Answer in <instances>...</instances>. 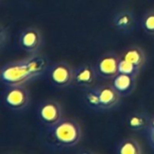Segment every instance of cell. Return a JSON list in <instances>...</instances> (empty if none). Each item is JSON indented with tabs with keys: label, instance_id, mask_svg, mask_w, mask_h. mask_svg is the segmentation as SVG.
I'll use <instances>...</instances> for the list:
<instances>
[{
	"label": "cell",
	"instance_id": "cell-1",
	"mask_svg": "<svg viewBox=\"0 0 154 154\" xmlns=\"http://www.w3.org/2000/svg\"><path fill=\"white\" fill-rule=\"evenodd\" d=\"M48 58L40 53L8 62L1 69L0 78L3 84L9 86H24L28 82L42 76L49 69Z\"/></svg>",
	"mask_w": 154,
	"mask_h": 154
},
{
	"label": "cell",
	"instance_id": "cell-2",
	"mask_svg": "<svg viewBox=\"0 0 154 154\" xmlns=\"http://www.w3.org/2000/svg\"><path fill=\"white\" fill-rule=\"evenodd\" d=\"M80 125L72 118H62L52 126L47 127L45 143L53 150L62 151L76 146L81 140Z\"/></svg>",
	"mask_w": 154,
	"mask_h": 154
},
{
	"label": "cell",
	"instance_id": "cell-3",
	"mask_svg": "<svg viewBox=\"0 0 154 154\" xmlns=\"http://www.w3.org/2000/svg\"><path fill=\"white\" fill-rule=\"evenodd\" d=\"M5 106L13 111L24 110L31 102L30 93L24 86H9L3 94Z\"/></svg>",
	"mask_w": 154,
	"mask_h": 154
},
{
	"label": "cell",
	"instance_id": "cell-4",
	"mask_svg": "<svg viewBox=\"0 0 154 154\" xmlns=\"http://www.w3.org/2000/svg\"><path fill=\"white\" fill-rule=\"evenodd\" d=\"M74 70L75 69H73L68 62L60 61L49 67L48 77L53 86L64 88L73 84Z\"/></svg>",
	"mask_w": 154,
	"mask_h": 154
},
{
	"label": "cell",
	"instance_id": "cell-5",
	"mask_svg": "<svg viewBox=\"0 0 154 154\" xmlns=\"http://www.w3.org/2000/svg\"><path fill=\"white\" fill-rule=\"evenodd\" d=\"M37 115L41 123L46 127L54 125L63 118L61 106L55 100L43 101L38 108Z\"/></svg>",
	"mask_w": 154,
	"mask_h": 154
},
{
	"label": "cell",
	"instance_id": "cell-6",
	"mask_svg": "<svg viewBox=\"0 0 154 154\" xmlns=\"http://www.w3.org/2000/svg\"><path fill=\"white\" fill-rule=\"evenodd\" d=\"M42 34L41 31L35 27H27L23 29L18 37L20 48L29 54L37 53L42 45Z\"/></svg>",
	"mask_w": 154,
	"mask_h": 154
},
{
	"label": "cell",
	"instance_id": "cell-7",
	"mask_svg": "<svg viewBox=\"0 0 154 154\" xmlns=\"http://www.w3.org/2000/svg\"><path fill=\"white\" fill-rule=\"evenodd\" d=\"M121 57L115 52H107L102 55L96 65L98 77L105 79H113L118 73V65Z\"/></svg>",
	"mask_w": 154,
	"mask_h": 154
},
{
	"label": "cell",
	"instance_id": "cell-8",
	"mask_svg": "<svg viewBox=\"0 0 154 154\" xmlns=\"http://www.w3.org/2000/svg\"><path fill=\"white\" fill-rule=\"evenodd\" d=\"M97 73L96 67L90 63H84L78 66L74 70L73 85L81 88H90L95 86Z\"/></svg>",
	"mask_w": 154,
	"mask_h": 154
},
{
	"label": "cell",
	"instance_id": "cell-9",
	"mask_svg": "<svg viewBox=\"0 0 154 154\" xmlns=\"http://www.w3.org/2000/svg\"><path fill=\"white\" fill-rule=\"evenodd\" d=\"M97 88L99 94L102 110H109L118 105L122 96L118 93V91L114 88L112 84L97 86Z\"/></svg>",
	"mask_w": 154,
	"mask_h": 154
},
{
	"label": "cell",
	"instance_id": "cell-10",
	"mask_svg": "<svg viewBox=\"0 0 154 154\" xmlns=\"http://www.w3.org/2000/svg\"><path fill=\"white\" fill-rule=\"evenodd\" d=\"M136 79L137 77L132 75L118 73L112 79V85L122 97H127L134 91L137 86Z\"/></svg>",
	"mask_w": 154,
	"mask_h": 154
},
{
	"label": "cell",
	"instance_id": "cell-11",
	"mask_svg": "<svg viewBox=\"0 0 154 154\" xmlns=\"http://www.w3.org/2000/svg\"><path fill=\"white\" fill-rule=\"evenodd\" d=\"M135 18L134 14L128 10L118 12L113 18V24L116 30L121 32H130L134 28Z\"/></svg>",
	"mask_w": 154,
	"mask_h": 154
},
{
	"label": "cell",
	"instance_id": "cell-12",
	"mask_svg": "<svg viewBox=\"0 0 154 154\" xmlns=\"http://www.w3.org/2000/svg\"><path fill=\"white\" fill-rule=\"evenodd\" d=\"M121 59H124L129 62H131L132 64L139 67L140 69H142L143 67V65L145 64L146 61V55L144 51L136 45H133L131 47H129L128 49H126L122 56Z\"/></svg>",
	"mask_w": 154,
	"mask_h": 154
},
{
	"label": "cell",
	"instance_id": "cell-13",
	"mask_svg": "<svg viewBox=\"0 0 154 154\" xmlns=\"http://www.w3.org/2000/svg\"><path fill=\"white\" fill-rule=\"evenodd\" d=\"M152 117L144 112H134L127 118V125L133 131L147 129Z\"/></svg>",
	"mask_w": 154,
	"mask_h": 154
},
{
	"label": "cell",
	"instance_id": "cell-14",
	"mask_svg": "<svg viewBox=\"0 0 154 154\" xmlns=\"http://www.w3.org/2000/svg\"><path fill=\"white\" fill-rule=\"evenodd\" d=\"M116 152L118 154H142L143 152L142 146L136 140L126 138L117 144Z\"/></svg>",
	"mask_w": 154,
	"mask_h": 154
},
{
	"label": "cell",
	"instance_id": "cell-15",
	"mask_svg": "<svg viewBox=\"0 0 154 154\" xmlns=\"http://www.w3.org/2000/svg\"><path fill=\"white\" fill-rule=\"evenodd\" d=\"M85 101L91 109L101 111V103L99 98V94L97 87H92L90 88H87L85 92Z\"/></svg>",
	"mask_w": 154,
	"mask_h": 154
},
{
	"label": "cell",
	"instance_id": "cell-16",
	"mask_svg": "<svg viewBox=\"0 0 154 154\" xmlns=\"http://www.w3.org/2000/svg\"><path fill=\"white\" fill-rule=\"evenodd\" d=\"M142 69H140L139 67L132 64L131 62L124 60V59H120L119 61V65H118V70L119 73H123V74H127V75H132L134 77H138V75L140 74Z\"/></svg>",
	"mask_w": 154,
	"mask_h": 154
},
{
	"label": "cell",
	"instance_id": "cell-17",
	"mask_svg": "<svg viewBox=\"0 0 154 154\" xmlns=\"http://www.w3.org/2000/svg\"><path fill=\"white\" fill-rule=\"evenodd\" d=\"M142 27L150 35H154V10L147 12L142 19Z\"/></svg>",
	"mask_w": 154,
	"mask_h": 154
},
{
	"label": "cell",
	"instance_id": "cell-18",
	"mask_svg": "<svg viewBox=\"0 0 154 154\" xmlns=\"http://www.w3.org/2000/svg\"><path fill=\"white\" fill-rule=\"evenodd\" d=\"M146 130H147V136H148L150 144L152 146V148H154V116L152 117L150 124Z\"/></svg>",
	"mask_w": 154,
	"mask_h": 154
}]
</instances>
